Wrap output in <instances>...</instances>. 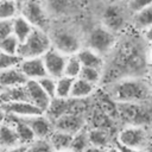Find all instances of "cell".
<instances>
[{"mask_svg":"<svg viewBox=\"0 0 152 152\" xmlns=\"http://www.w3.org/2000/svg\"><path fill=\"white\" fill-rule=\"evenodd\" d=\"M110 62L102 70L101 83L109 84L124 77H144L147 71V49L135 37L116 42Z\"/></svg>","mask_w":152,"mask_h":152,"instance_id":"cell-1","label":"cell"},{"mask_svg":"<svg viewBox=\"0 0 152 152\" xmlns=\"http://www.w3.org/2000/svg\"><path fill=\"white\" fill-rule=\"evenodd\" d=\"M104 91L115 102H145L152 95L144 77H124L104 86Z\"/></svg>","mask_w":152,"mask_h":152,"instance_id":"cell-2","label":"cell"},{"mask_svg":"<svg viewBox=\"0 0 152 152\" xmlns=\"http://www.w3.org/2000/svg\"><path fill=\"white\" fill-rule=\"evenodd\" d=\"M118 119L127 126H146L152 124V106L145 102H116Z\"/></svg>","mask_w":152,"mask_h":152,"instance_id":"cell-3","label":"cell"},{"mask_svg":"<svg viewBox=\"0 0 152 152\" xmlns=\"http://www.w3.org/2000/svg\"><path fill=\"white\" fill-rule=\"evenodd\" d=\"M51 48L52 43L49 32L40 28H33L31 34L19 44L17 55L23 59L42 57Z\"/></svg>","mask_w":152,"mask_h":152,"instance_id":"cell-4","label":"cell"},{"mask_svg":"<svg viewBox=\"0 0 152 152\" xmlns=\"http://www.w3.org/2000/svg\"><path fill=\"white\" fill-rule=\"evenodd\" d=\"M151 133L145 126H126L118 134L120 146L132 151H146L150 148Z\"/></svg>","mask_w":152,"mask_h":152,"instance_id":"cell-5","label":"cell"},{"mask_svg":"<svg viewBox=\"0 0 152 152\" xmlns=\"http://www.w3.org/2000/svg\"><path fill=\"white\" fill-rule=\"evenodd\" d=\"M19 14L23 15L34 28L48 31L50 15L43 0H23L19 2Z\"/></svg>","mask_w":152,"mask_h":152,"instance_id":"cell-6","label":"cell"},{"mask_svg":"<svg viewBox=\"0 0 152 152\" xmlns=\"http://www.w3.org/2000/svg\"><path fill=\"white\" fill-rule=\"evenodd\" d=\"M116 42V34L101 25L94 27L90 31L87 40V46L100 53L101 56H104L107 53H110Z\"/></svg>","mask_w":152,"mask_h":152,"instance_id":"cell-7","label":"cell"},{"mask_svg":"<svg viewBox=\"0 0 152 152\" xmlns=\"http://www.w3.org/2000/svg\"><path fill=\"white\" fill-rule=\"evenodd\" d=\"M49 34L51 38L52 48L58 50L65 56L76 55L81 49V42L78 37L69 30L59 28V30H55Z\"/></svg>","mask_w":152,"mask_h":152,"instance_id":"cell-8","label":"cell"},{"mask_svg":"<svg viewBox=\"0 0 152 152\" xmlns=\"http://www.w3.org/2000/svg\"><path fill=\"white\" fill-rule=\"evenodd\" d=\"M42 58H43L48 76H51L56 80L64 76V69H65L68 56L51 48L42 56Z\"/></svg>","mask_w":152,"mask_h":152,"instance_id":"cell-9","label":"cell"},{"mask_svg":"<svg viewBox=\"0 0 152 152\" xmlns=\"http://www.w3.org/2000/svg\"><path fill=\"white\" fill-rule=\"evenodd\" d=\"M87 120L83 114L66 113L53 121V127L56 131H61L71 135H75L83 128H86Z\"/></svg>","mask_w":152,"mask_h":152,"instance_id":"cell-10","label":"cell"},{"mask_svg":"<svg viewBox=\"0 0 152 152\" xmlns=\"http://www.w3.org/2000/svg\"><path fill=\"white\" fill-rule=\"evenodd\" d=\"M20 119H23L28 125V127L34 133L36 139H49L51 133L55 131L53 122L45 114L26 116V118H20Z\"/></svg>","mask_w":152,"mask_h":152,"instance_id":"cell-11","label":"cell"},{"mask_svg":"<svg viewBox=\"0 0 152 152\" xmlns=\"http://www.w3.org/2000/svg\"><path fill=\"white\" fill-rule=\"evenodd\" d=\"M25 89L27 94V100L31 103H33L36 107H38L43 113H45L51 102V97L44 91V89L40 87L38 81L27 80V82L25 83Z\"/></svg>","mask_w":152,"mask_h":152,"instance_id":"cell-12","label":"cell"},{"mask_svg":"<svg viewBox=\"0 0 152 152\" xmlns=\"http://www.w3.org/2000/svg\"><path fill=\"white\" fill-rule=\"evenodd\" d=\"M102 26H104L115 34L122 31L126 26V18L124 11L118 6H108L102 15Z\"/></svg>","mask_w":152,"mask_h":152,"instance_id":"cell-13","label":"cell"},{"mask_svg":"<svg viewBox=\"0 0 152 152\" xmlns=\"http://www.w3.org/2000/svg\"><path fill=\"white\" fill-rule=\"evenodd\" d=\"M6 115H13L18 118H26L44 114L38 107H36L30 101H14V102H4L0 107Z\"/></svg>","mask_w":152,"mask_h":152,"instance_id":"cell-14","label":"cell"},{"mask_svg":"<svg viewBox=\"0 0 152 152\" xmlns=\"http://www.w3.org/2000/svg\"><path fill=\"white\" fill-rule=\"evenodd\" d=\"M18 68L26 76L27 80H39L44 76H48L42 57L24 58L19 63Z\"/></svg>","mask_w":152,"mask_h":152,"instance_id":"cell-15","label":"cell"},{"mask_svg":"<svg viewBox=\"0 0 152 152\" xmlns=\"http://www.w3.org/2000/svg\"><path fill=\"white\" fill-rule=\"evenodd\" d=\"M21 145L14 125L8 120L0 124V148H8Z\"/></svg>","mask_w":152,"mask_h":152,"instance_id":"cell-16","label":"cell"},{"mask_svg":"<svg viewBox=\"0 0 152 152\" xmlns=\"http://www.w3.org/2000/svg\"><path fill=\"white\" fill-rule=\"evenodd\" d=\"M26 82H27L26 76L21 72V70L18 66L0 71V87L1 88L24 86Z\"/></svg>","mask_w":152,"mask_h":152,"instance_id":"cell-17","label":"cell"},{"mask_svg":"<svg viewBox=\"0 0 152 152\" xmlns=\"http://www.w3.org/2000/svg\"><path fill=\"white\" fill-rule=\"evenodd\" d=\"M76 56L78 57L82 66H88V68H95L99 70H103L104 66V61H103V56H101L100 53L95 52L94 50H91L90 48H81L80 51L76 53Z\"/></svg>","mask_w":152,"mask_h":152,"instance_id":"cell-18","label":"cell"},{"mask_svg":"<svg viewBox=\"0 0 152 152\" xmlns=\"http://www.w3.org/2000/svg\"><path fill=\"white\" fill-rule=\"evenodd\" d=\"M95 84L87 82L86 80H82L80 77L74 80L72 83V88H71V93H70V97L71 99H77V100H83L89 97L90 95H93L96 90Z\"/></svg>","mask_w":152,"mask_h":152,"instance_id":"cell-19","label":"cell"},{"mask_svg":"<svg viewBox=\"0 0 152 152\" xmlns=\"http://www.w3.org/2000/svg\"><path fill=\"white\" fill-rule=\"evenodd\" d=\"M33 28L34 27L20 14L12 19V34L19 40V43H23L31 34Z\"/></svg>","mask_w":152,"mask_h":152,"instance_id":"cell-20","label":"cell"},{"mask_svg":"<svg viewBox=\"0 0 152 152\" xmlns=\"http://www.w3.org/2000/svg\"><path fill=\"white\" fill-rule=\"evenodd\" d=\"M88 138L91 146L106 148L108 147L110 141V131L91 127L90 129H88Z\"/></svg>","mask_w":152,"mask_h":152,"instance_id":"cell-21","label":"cell"},{"mask_svg":"<svg viewBox=\"0 0 152 152\" xmlns=\"http://www.w3.org/2000/svg\"><path fill=\"white\" fill-rule=\"evenodd\" d=\"M48 140L51 144V146L55 150V152L56 151H64V150H69L71 140H72V135L55 129L51 133V135L49 137Z\"/></svg>","mask_w":152,"mask_h":152,"instance_id":"cell-22","label":"cell"},{"mask_svg":"<svg viewBox=\"0 0 152 152\" xmlns=\"http://www.w3.org/2000/svg\"><path fill=\"white\" fill-rule=\"evenodd\" d=\"M43 2L50 17L63 15L71 7V0H43Z\"/></svg>","mask_w":152,"mask_h":152,"instance_id":"cell-23","label":"cell"},{"mask_svg":"<svg viewBox=\"0 0 152 152\" xmlns=\"http://www.w3.org/2000/svg\"><path fill=\"white\" fill-rule=\"evenodd\" d=\"M114 120L115 119L110 118L108 114L102 112L100 108L94 109L93 113H91V116H90L91 127H94V128H103V129H108V131H110Z\"/></svg>","mask_w":152,"mask_h":152,"instance_id":"cell-24","label":"cell"},{"mask_svg":"<svg viewBox=\"0 0 152 152\" xmlns=\"http://www.w3.org/2000/svg\"><path fill=\"white\" fill-rule=\"evenodd\" d=\"M19 14L17 0H0V20H12Z\"/></svg>","mask_w":152,"mask_h":152,"instance_id":"cell-25","label":"cell"},{"mask_svg":"<svg viewBox=\"0 0 152 152\" xmlns=\"http://www.w3.org/2000/svg\"><path fill=\"white\" fill-rule=\"evenodd\" d=\"M89 146H90V142L88 138V129L83 128L82 131L72 135V140L69 150L71 152H84Z\"/></svg>","mask_w":152,"mask_h":152,"instance_id":"cell-26","label":"cell"},{"mask_svg":"<svg viewBox=\"0 0 152 152\" xmlns=\"http://www.w3.org/2000/svg\"><path fill=\"white\" fill-rule=\"evenodd\" d=\"M134 25L140 30H146L152 26V6H148L133 14Z\"/></svg>","mask_w":152,"mask_h":152,"instance_id":"cell-27","label":"cell"},{"mask_svg":"<svg viewBox=\"0 0 152 152\" xmlns=\"http://www.w3.org/2000/svg\"><path fill=\"white\" fill-rule=\"evenodd\" d=\"M74 80L75 78H71V77H68V76H62V77L57 78L56 80V96L55 97L69 99Z\"/></svg>","mask_w":152,"mask_h":152,"instance_id":"cell-28","label":"cell"},{"mask_svg":"<svg viewBox=\"0 0 152 152\" xmlns=\"http://www.w3.org/2000/svg\"><path fill=\"white\" fill-rule=\"evenodd\" d=\"M82 69V64L76 55L68 56L65 69H64V76L71 77V78H77Z\"/></svg>","mask_w":152,"mask_h":152,"instance_id":"cell-29","label":"cell"},{"mask_svg":"<svg viewBox=\"0 0 152 152\" xmlns=\"http://www.w3.org/2000/svg\"><path fill=\"white\" fill-rule=\"evenodd\" d=\"M80 78L86 80L89 83H93L95 86H97L99 83H101V77H102V71L95 68H88V66H82L81 72L78 75Z\"/></svg>","mask_w":152,"mask_h":152,"instance_id":"cell-30","label":"cell"},{"mask_svg":"<svg viewBox=\"0 0 152 152\" xmlns=\"http://www.w3.org/2000/svg\"><path fill=\"white\" fill-rule=\"evenodd\" d=\"M21 59L23 58L19 57L18 55H11V53L0 51V71L18 66L19 63L21 62Z\"/></svg>","mask_w":152,"mask_h":152,"instance_id":"cell-31","label":"cell"},{"mask_svg":"<svg viewBox=\"0 0 152 152\" xmlns=\"http://www.w3.org/2000/svg\"><path fill=\"white\" fill-rule=\"evenodd\" d=\"M19 44H20L19 40L13 34H11V36L6 37L5 39L0 40V51L11 53V55H17Z\"/></svg>","mask_w":152,"mask_h":152,"instance_id":"cell-32","label":"cell"},{"mask_svg":"<svg viewBox=\"0 0 152 152\" xmlns=\"http://www.w3.org/2000/svg\"><path fill=\"white\" fill-rule=\"evenodd\" d=\"M25 152H55L48 139H36L31 142Z\"/></svg>","mask_w":152,"mask_h":152,"instance_id":"cell-33","label":"cell"},{"mask_svg":"<svg viewBox=\"0 0 152 152\" xmlns=\"http://www.w3.org/2000/svg\"><path fill=\"white\" fill-rule=\"evenodd\" d=\"M40 87L44 89V91L52 99L56 96V78L51 76H44L39 80H37Z\"/></svg>","mask_w":152,"mask_h":152,"instance_id":"cell-34","label":"cell"},{"mask_svg":"<svg viewBox=\"0 0 152 152\" xmlns=\"http://www.w3.org/2000/svg\"><path fill=\"white\" fill-rule=\"evenodd\" d=\"M127 6L128 10L134 14L148 6H152V0H131L127 1Z\"/></svg>","mask_w":152,"mask_h":152,"instance_id":"cell-35","label":"cell"},{"mask_svg":"<svg viewBox=\"0 0 152 152\" xmlns=\"http://www.w3.org/2000/svg\"><path fill=\"white\" fill-rule=\"evenodd\" d=\"M12 34V20H0V40Z\"/></svg>","mask_w":152,"mask_h":152,"instance_id":"cell-36","label":"cell"},{"mask_svg":"<svg viewBox=\"0 0 152 152\" xmlns=\"http://www.w3.org/2000/svg\"><path fill=\"white\" fill-rule=\"evenodd\" d=\"M28 145H18L14 147H8V148H0V152H25Z\"/></svg>","mask_w":152,"mask_h":152,"instance_id":"cell-37","label":"cell"},{"mask_svg":"<svg viewBox=\"0 0 152 152\" xmlns=\"http://www.w3.org/2000/svg\"><path fill=\"white\" fill-rule=\"evenodd\" d=\"M142 38L145 39L146 43H152V26H150L148 28L144 30V34H142Z\"/></svg>","mask_w":152,"mask_h":152,"instance_id":"cell-38","label":"cell"},{"mask_svg":"<svg viewBox=\"0 0 152 152\" xmlns=\"http://www.w3.org/2000/svg\"><path fill=\"white\" fill-rule=\"evenodd\" d=\"M106 148H101V147H96V146H89L84 152H104Z\"/></svg>","mask_w":152,"mask_h":152,"instance_id":"cell-39","label":"cell"},{"mask_svg":"<svg viewBox=\"0 0 152 152\" xmlns=\"http://www.w3.org/2000/svg\"><path fill=\"white\" fill-rule=\"evenodd\" d=\"M104 152H124V151L116 146H108V147H106Z\"/></svg>","mask_w":152,"mask_h":152,"instance_id":"cell-40","label":"cell"},{"mask_svg":"<svg viewBox=\"0 0 152 152\" xmlns=\"http://www.w3.org/2000/svg\"><path fill=\"white\" fill-rule=\"evenodd\" d=\"M148 84H150V88H151V90H152V71H151L150 77H148Z\"/></svg>","mask_w":152,"mask_h":152,"instance_id":"cell-41","label":"cell"},{"mask_svg":"<svg viewBox=\"0 0 152 152\" xmlns=\"http://www.w3.org/2000/svg\"><path fill=\"white\" fill-rule=\"evenodd\" d=\"M56 152H71L70 150H64V151H56Z\"/></svg>","mask_w":152,"mask_h":152,"instance_id":"cell-42","label":"cell"},{"mask_svg":"<svg viewBox=\"0 0 152 152\" xmlns=\"http://www.w3.org/2000/svg\"><path fill=\"white\" fill-rule=\"evenodd\" d=\"M147 152H152V146H150V148L147 150Z\"/></svg>","mask_w":152,"mask_h":152,"instance_id":"cell-43","label":"cell"},{"mask_svg":"<svg viewBox=\"0 0 152 152\" xmlns=\"http://www.w3.org/2000/svg\"><path fill=\"white\" fill-rule=\"evenodd\" d=\"M17 1H18V2H21V1H23V0H17Z\"/></svg>","mask_w":152,"mask_h":152,"instance_id":"cell-44","label":"cell"},{"mask_svg":"<svg viewBox=\"0 0 152 152\" xmlns=\"http://www.w3.org/2000/svg\"><path fill=\"white\" fill-rule=\"evenodd\" d=\"M126 1H131V0H126Z\"/></svg>","mask_w":152,"mask_h":152,"instance_id":"cell-45","label":"cell"},{"mask_svg":"<svg viewBox=\"0 0 152 152\" xmlns=\"http://www.w3.org/2000/svg\"><path fill=\"white\" fill-rule=\"evenodd\" d=\"M0 90H1V87H0Z\"/></svg>","mask_w":152,"mask_h":152,"instance_id":"cell-46","label":"cell"}]
</instances>
